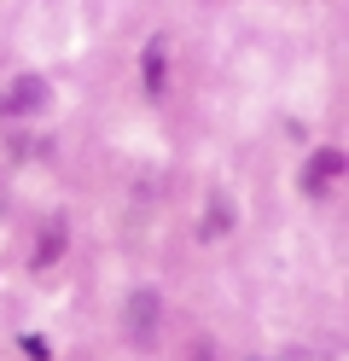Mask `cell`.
<instances>
[{"label": "cell", "instance_id": "6da1fadb", "mask_svg": "<svg viewBox=\"0 0 349 361\" xmlns=\"http://www.w3.org/2000/svg\"><path fill=\"white\" fill-rule=\"evenodd\" d=\"M41 105H47V82L41 76H18L6 94H0V117H30Z\"/></svg>", "mask_w": 349, "mask_h": 361}, {"label": "cell", "instance_id": "7a4b0ae2", "mask_svg": "<svg viewBox=\"0 0 349 361\" xmlns=\"http://www.w3.org/2000/svg\"><path fill=\"white\" fill-rule=\"evenodd\" d=\"M128 332L134 338H152L157 332V321H163V298H157V291L152 286H140V291H128Z\"/></svg>", "mask_w": 349, "mask_h": 361}, {"label": "cell", "instance_id": "3957f363", "mask_svg": "<svg viewBox=\"0 0 349 361\" xmlns=\"http://www.w3.org/2000/svg\"><path fill=\"white\" fill-rule=\"evenodd\" d=\"M338 175H343V152H338V146H320V152L309 157V169H302V192H309V198H320Z\"/></svg>", "mask_w": 349, "mask_h": 361}, {"label": "cell", "instance_id": "277c9868", "mask_svg": "<svg viewBox=\"0 0 349 361\" xmlns=\"http://www.w3.org/2000/svg\"><path fill=\"white\" fill-rule=\"evenodd\" d=\"M140 64H146V94H152V99H163V87H169V59H163V35H157V41H146V59H140Z\"/></svg>", "mask_w": 349, "mask_h": 361}, {"label": "cell", "instance_id": "5b68a950", "mask_svg": "<svg viewBox=\"0 0 349 361\" xmlns=\"http://www.w3.org/2000/svg\"><path fill=\"white\" fill-rule=\"evenodd\" d=\"M227 233H233V198L216 192V198L204 204V239H227Z\"/></svg>", "mask_w": 349, "mask_h": 361}, {"label": "cell", "instance_id": "8992f818", "mask_svg": "<svg viewBox=\"0 0 349 361\" xmlns=\"http://www.w3.org/2000/svg\"><path fill=\"white\" fill-rule=\"evenodd\" d=\"M59 251H64V228H47L41 245H35V262H41V268H47V262H59Z\"/></svg>", "mask_w": 349, "mask_h": 361}]
</instances>
